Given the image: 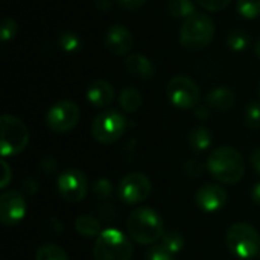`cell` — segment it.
Returning a JSON list of instances; mask_svg holds the SVG:
<instances>
[{
  "label": "cell",
  "mask_w": 260,
  "mask_h": 260,
  "mask_svg": "<svg viewBox=\"0 0 260 260\" xmlns=\"http://www.w3.org/2000/svg\"><path fill=\"white\" fill-rule=\"evenodd\" d=\"M128 236L142 245H154L165 235L163 218L151 207L136 209L126 219Z\"/></svg>",
  "instance_id": "1"
},
{
  "label": "cell",
  "mask_w": 260,
  "mask_h": 260,
  "mask_svg": "<svg viewBox=\"0 0 260 260\" xmlns=\"http://www.w3.org/2000/svg\"><path fill=\"white\" fill-rule=\"evenodd\" d=\"M207 171L222 184H236L244 178L245 163L242 155L232 146H219L207 158Z\"/></svg>",
  "instance_id": "2"
},
{
  "label": "cell",
  "mask_w": 260,
  "mask_h": 260,
  "mask_svg": "<svg viewBox=\"0 0 260 260\" xmlns=\"http://www.w3.org/2000/svg\"><path fill=\"white\" fill-rule=\"evenodd\" d=\"M215 37V23L206 12H197L180 27V43L186 50H201Z\"/></svg>",
  "instance_id": "3"
},
{
  "label": "cell",
  "mask_w": 260,
  "mask_h": 260,
  "mask_svg": "<svg viewBox=\"0 0 260 260\" xmlns=\"http://www.w3.org/2000/svg\"><path fill=\"white\" fill-rule=\"evenodd\" d=\"M131 238L117 229H107L96 238L93 257L94 260H131Z\"/></svg>",
  "instance_id": "4"
},
{
  "label": "cell",
  "mask_w": 260,
  "mask_h": 260,
  "mask_svg": "<svg viewBox=\"0 0 260 260\" xmlns=\"http://www.w3.org/2000/svg\"><path fill=\"white\" fill-rule=\"evenodd\" d=\"M225 244L235 257L241 260L253 259L260 251L259 232L251 224L236 222L229 229Z\"/></svg>",
  "instance_id": "5"
},
{
  "label": "cell",
  "mask_w": 260,
  "mask_h": 260,
  "mask_svg": "<svg viewBox=\"0 0 260 260\" xmlns=\"http://www.w3.org/2000/svg\"><path fill=\"white\" fill-rule=\"evenodd\" d=\"M0 154L3 157H14L26 149L29 131L18 117L3 114L0 117Z\"/></svg>",
  "instance_id": "6"
},
{
  "label": "cell",
  "mask_w": 260,
  "mask_h": 260,
  "mask_svg": "<svg viewBox=\"0 0 260 260\" xmlns=\"http://www.w3.org/2000/svg\"><path fill=\"white\" fill-rule=\"evenodd\" d=\"M126 129V119L117 110L101 111L91 123V136L96 142L102 145L116 143Z\"/></svg>",
  "instance_id": "7"
},
{
  "label": "cell",
  "mask_w": 260,
  "mask_h": 260,
  "mask_svg": "<svg viewBox=\"0 0 260 260\" xmlns=\"http://www.w3.org/2000/svg\"><path fill=\"white\" fill-rule=\"evenodd\" d=\"M166 94L169 102L178 110H192L198 107L200 102V88L197 82L184 75L174 76L166 87Z\"/></svg>",
  "instance_id": "8"
},
{
  "label": "cell",
  "mask_w": 260,
  "mask_h": 260,
  "mask_svg": "<svg viewBox=\"0 0 260 260\" xmlns=\"http://www.w3.org/2000/svg\"><path fill=\"white\" fill-rule=\"evenodd\" d=\"M79 107L73 101H59L53 104L47 114H46V123L49 129H52L56 134H64L72 131L78 122H79Z\"/></svg>",
  "instance_id": "9"
},
{
  "label": "cell",
  "mask_w": 260,
  "mask_h": 260,
  "mask_svg": "<svg viewBox=\"0 0 260 260\" xmlns=\"http://www.w3.org/2000/svg\"><path fill=\"white\" fill-rule=\"evenodd\" d=\"M152 190L151 180L142 172H133L122 178L119 184V197L126 204L143 203Z\"/></svg>",
  "instance_id": "10"
},
{
  "label": "cell",
  "mask_w": 260,
  "mask_h": 260,
  "mask_svg": "<svg viewBox=\"0 0 260 260\" xmlns=\"http://www.w3.org/2000/svg\"><path fill=\"white\" fill-rule=\"evenodd\" d=\"M58 192L67 203H79L87 195V178L79 169H67L56 180Z\"/></svg>",
  "instance_id": "11"
},
{
  "label": "cell",
  "mask_w": 260,
  "mask_h": 260,
  "mask_svg": "<svg viewBox=\"0 0 260 260\" xmlns=\"http://www.w3.org/2000/svg\"><path fill=\"white\" fill-rule=\"evenodd\" d=\"M26 216V200L18 190H8L0 197V221L5 227H14Z\"/></svg>",
  "instance_id": "12"
},
{
  "label": "cell",
  "mask_w": 260,
  "mask_h": 260,
  "mask_svg": "<svg viewBox=\"0 0 260 260\" xmlns=\"http://www.w3.org/2000/svg\"><path fill=\"white\" fill-rule=\"evenodd\" d=\"M229 200V193L224 187L218 184H204L195 193L197 206L206 213L219 212Z\"/></svg>",
  "instance_id": "13"
},
{
  "label": "cell",
  "mask_w": 260,
  "mask_h": 260,
  "mask_svg": "<svg viewBox=\"0 0 260 260\" xmlns=\"http://www.w3.org/2000/svg\"><path fill=\"white\" fill-rule=\"evenodd\" d=\"M133 46H134V37L126 26L116 23L108 27L105 35V47L113 55L117 56L126 55L131 52Z\"/></svg>",
  "instance_id": "14"
},
{
  "label": "cell",
  "mask_w": 260,
  "mask_h": 260,
  "mask_svg": "<svg viewBox=\"0 0 260 260\" xmlns=\"http://www.w3.org/2000/svg\"><path fill=\"white\" fill-rule=\"evenodd\" d=\"M87 101L96 107V108H105L108 107L114 99V88L113 85L105 79H96L93 81L85 91Z\"/></svg>",
  "instance_id": "15"
},
{
  "label": "cell",
  "mask_w": 260,
  "mask_h": 260,
  "mask_svg": "<svg viewBox=\"0 0 260 260\" xmlns=\"http://www.w3.org/2000/svg\"><path fill=\"white\" fill-rule=\"evenodd\" d=\"M125 69L129 75H134L140 79H151L155 76V66L154 62L142 55V53H131L125 59Z\"/></svg>",
  "instance_id": "16"
},
{
  "label": "cell",
  "mask_w": 260,
  "mask_h": 260,
  "mask_svg": "<svg viewBox=\"0 0 260 260\" xmlns=\"http://www.w3.org/2000/svg\"><path fill=\"white\" fill-rule=\"evenodd\" d=\"M206 102L210 110L225 113L235 105V93L227 87H215L209 91Z\"/></svg>",
  "instance_id": "17"
},
{
  "label": "cell",
  "mask_w": 260,
  "mask_h": 260,
  "mask_svg": "<svg viewBox=\"0 0 260 260\" xmlns=\"http://www.w3.org/2000/svg\"><path fill=\"white\" fill-rule=\"evenodd\" d=\"M143 104L142 93L134 87H126L119 94V105L125 113H136Z\"/></svg>",
  "instance_id": "18"
},
{
  "label": "cell",
  "mask_w": 260,
  "mask_h": 260,
  "mask_svg": "<svg viewBox=\"0 0 260 260\" xmlns=\"http://www.w3.org/2000/svg\"><path fill=\"white\" fill-rule=\"evenodd\" d=\"M212 142H213L212 133L206 126H195L189 133V145L197 152H203V151L209 149Z\"/></svg>",
  "instance_id": "19"
},
{
  "label": "cell",
  "mask_w": 260,
  "mask_h": 260,
  "mask_svg": "<svg viewBox=\"0 0 260 260\" xmlns=\"http://www.w3.org/2000/svg\"><path fill=\"white\" fill-rule=\"evenodd\" d=\"M76 232L84 238H98L101 235V224L91 215H81L75 219Z\"/></svg>",
  "instance_id": "20"
},
{
  "label": "cell",
  "mask_w": 260,
  "mask_h": 260,
  "mask_svg": "<svg viewBox=\"0 0 260 260\" xmlns=\"http://www.w3.org/2000/svg\"><path fill=\"white\" fill-rule=\"evenodd\" d=\"M197 2L193 0H171L169 2V12L175 18H189L190 15L197 14Z\"/></svg>",
  "instance_id": "21"
},
{
  "label": "cell",
  "mask_w": 260,
  "mask_h": 260,
  "mask_svg": "<svg viewBox=\"0 0 260 260\" xmlns=\"http://www.w3.org/2000/svg\"><path fill=\"white\" fill-rule=\"evenodd\" d=\"M250 35L241 29H235L232 30L229 35H227V46L230 50H235V52H242L245 49L250 47Z\"/></svg>",
  "instance_id": "22"
},
{
  "label": "cell",
  "mask_w": 260,
  "mask_h": 260,
  "mask_svg": "<svg viewBox=\"0 0 260 260\" xmlns=\"http://www.w3.org/2000/svg\"><path fill=\"white\" fill-rule=\"evenodd\" d=\"M35 260H69V257L59 245L44 244L37 250Z\"/></svg>",
  "instance_id": "23"
},
{
  "label": "cell",
  "mask_w": 260,
  "mask_h": 260,
  "mask_svg": "<svg viewBox=\"0 0 260 260\" xmlns=\"http://www.w3.org/2000/svg\"><path fill=\"white\" fill-rule=\"evenodd\" d=\"M158 244L163 245L172 254H177L184 248V238L180 232H166Z\"/></svg>",
  "instance_id": "24"
},
{
  "label": "cell",
  "mask_w": 260,
  "mask_h": 260,
  "mask_svg": "<svg viewBox=\"0 0 260 260\" xmlns=\"http://www.w3.org/2000/svg\"><path fill=\"white\" fill-rule=\"evenodd\" d=\"M236 11L247 20H254L260 15V0H238Z\"/></svg>",
  "instance_id": "25"
},
{
  "label": "cell",
  "mask_w": 260,
  "mask_h": 260,
  "mask_svg": "<svg viewBox=\"0 0 260 260\" xmlns=\"http://www.w3.org/2000/svg\"><path fill=\"white\" fill-rule=\"evenodd\" d=\"M59 47L64 50V52H69V53H73V52H78L82 49V38L76 34V32H64L59 35Z\"/></svg>",
  "instance_id": "26"
},
{
  "label": "cell",
  "mask_w": 260,
  "mask_h": 260,
  "mask_svg": "<svg viewBox=\"0 0 260 260\" xmlns=\"http://www.w3.org/2000/svg\"><path fill=\"white\" fill-rule=\"evenodd\" d=\"M244 120L248 128L251 129H259L260 128V104L259 102H251L245 108Z\"/></svg>",
  "instance_id": "27"
},
{
  "label": "cell",
  "mask_w": 260,
  "mask_h": 260,
  "mask_svg": "<svg viewBox=\"0 0 260 260\" xmlns=\"http://www.w3.org/2000/svg\"><path fill=\"white\" fill-rule=\"evenodd\" d=\"M146 260H175V254L168 251L163 245H152L148 253H146Z\"/></svg>",
  "instance_id": "28"
},
{
  "label": "cell",
  "mask_w": 260,
  "mask_h": 260,
  "mask_svg": "<svg viewBox=\"0 0 260 260\" xmlns=\"http://www.w3.org/2000/svg\"><path fill=\"white\" fill-rule=\"evenodd\" d=\"M17 30H18V27H17L15 20L14 18H5L3 23H2V27H0V38H2V41L6 43V41L12 40L17 35Z\"/></svg>",
  "instance_id": "29"
},
{
  "label": "cell",
  "mask_w": 260,
  "mask_h": 260,
  "mask_svg": "<svg viewBox=\"0 0 260 260\" xmlns=\"http://www.w3.org/2000/svg\"><path fill=\"white\" fill-rule=\"evenodd\" d=\"M203 9L206 11H212V12H218V11H222L225 9L232 0H195Z\"/></svg>",
  "instance_id": "30"
},
{
  "label": "cell",
  "mask_w": 260,
  "mask_h": 260,
  "mask_svg": "<svg viewBox=\"0 0 260 260\" xmlns=\"http://www.w3.org/2000/svg\"><path fill=\"white\" fill-rule=\"evenodd\" d=\"M93 190H94V195H98L99 198H108V197H111L113 189H111V183L108 180L102 178V180L96 181Z\"/></svg>",
  "instance_id": "31"
},
{
  "label": "cell",
  "mask_w": 260,
  "mask_h": 260,
  "mask_svg": "<svg viewBox=\"0 0 260 260\" xmlns=\"http://www.w3.org/2000/svg\"><path fill=\"white\" fill-rule=\"evenodd\" d=\"M203 165L198 160H187L183 166V171L189 175V177H200L203 174Z\"/></svg>",
  "instance_id": "32"
},
{
  "label": "cell",
  "mask_w": 260,
  "mask_h": 260,
  "mask_svg": "<svg viewBox=\"0 0 260 260\" xmlns=\"http://www.w3.org/2000/svg\"><path fill=\"white\" fill-rule=\"evenodd\" d=\"M119 3V6H122L126 11H137L140 9L148 0H116Z\"/></svg>",
  "instance_id": "33"
},
{
  "label": "cell",
  "mask_w": 260,
  "mask_h": 260,
  "mask_svg": "<svg viewBox=\"0 0 260 260\" xmlns=\"http://www.w3.org/2000/svg\"><path fill=\"white\" fill-rule=\"evenodd\" d=\"M2 169H3V177H2V189H6L8 187V184H9V181H11V168H9V165L3 160L2 161Z\"/></svg>",
  "instance_id": "34"
},
{
  "label": "cell",
  "mask_w": 260,
  "mask_h": 260,
  "mask_svg": "<svg viewBox=\"0 0 260 260\" xmlns=\"http://www.w3.org/2000/svg\"><path fill=\"white\" fill-rule=\"evenodd\" d=\"M195 116L200 119V120H204V119H209L210 116V108L207 105H198L195 108Z\"/></svg>",
  "instance_id": "35"
},
{
  "label": "cell",
  "mask_w": 260,
  "mask_h": 260,
  "mask_svg": "<svg viewBox=\"0 0 260 260\" xmlns=\"http://www.w3.org/2000/svg\"><path fill=\"white\" fill-rule=\"evenodd\" d=\"M250 161H251V166L254 168V171L260 175V148L253 151V154L250 157Z\"/></svg>",
  "instance_id": "36"
},
{
  "label": "cell",
  "mask_w": 260,
  "mask_h": 260,
  "mask_svg": "<svg viewBox=\"0 0 260 260\" xmlns=\"http://www.w3.org/2000/svg\"><path fill=\"white\" fill-rule=\"evenodd\" d=\"M251 198H253V201H254V203H256V204L260 207V183H257V184L253 187Z\"/></svg>",
  "instance_id": "37"
},
{
  "label": "cell",
  "mask_w": 260,
  "mask_h": 260,
  "mask_svg": "<svg viewBox=\"0 0 260 260\" xmlns=\"http://www.w3.org/2000/svg\"><path fill=\"white\" fill-rule=\"evenodd\" d=\"M96 6L101 11H107L108 8H111V0H96Z\"/></svg>",
  "instance_id": "38"
},
{
  "label": "cell",
  "mask_w": 260,
  "mask_h": 260,
  "mask_svg": "<svg viewBox=\"0 0 260 260\" xmlns=\"http://www.w3.org/2000/svg\"><path fill=\"white\" fill-rule=\"evenodd\" d=\"M254 52H256V56L260 59V38L257 40V43H256V47H254Z\"/></svg>",
  "instance_id": "39"
},
{
  "label": "cell",
  "mask_w": 260,
  "mask_h": 260,
  "mask_svg": "<svg viewBox=\"0 0 260 260\" xmlns=\"http://www.w3.org/2000/svg\"><path fill=\"white\" fill-rule=\"evenodd\" d=\"M259 96H260V85H259Z\"/></svg>",
  "instance_id": "40"
}]
</instances>
